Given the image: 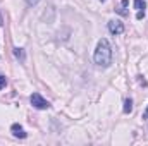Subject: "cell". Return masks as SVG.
Masks as SVG:
<instances>
[{
  "label": "cell",
  "mask_w": 148,
  "mask_h": 146,
  "mask_svg": "<svg viewBox=\"0 0 148 146\" xmlns=\"http://www.w3.org/2000/svg\"><path fill=\"white\" fill-rule=\"evenodd\" d=\"M93 60H95V64H97L98 67H103V69L110 67V64H112V46H110V43H109V40L102 38V40L98 41L97 50H95V55H93Z\"/></svg>",
  "instance_id": "1"
},
{
  "label": "cell",
  "mask_w": 148,
  "mask_h": 146,
  "mask_svg": "<svg viewBox=\"0 0 148 146\" xmlns=\"http://www.w3.org/2000/svg\"><path fill=\"white\" fill-rule=\"evenodd\" d=\"M29 102H31V105L35 107V108L38 110H47V108H50V103L40 95V93H33L31 96H29Z\"/></svg>",
  "instance_id": "2"
},
{
  "label": "cell",
  "mask_w": 148,
  "mask_h": 146,
  "mask_svg": "<svg viewBox=\"0 0 148 146\" xmlns=\"http://www.w3.org/2000/svg\"><path fill=\"white\" fill-rule=\"evenodd\" d=\"M109 31L112 35H122L124 33V24L117 19H112V21H109Z\"/></svg>",
  "instance_id": "3"
},
{
  "label": "cell",
  "mask_w": 148,
  "mask_h": 146,
  "mask_svg": "<svg viewBox=\"0 0 148 146\" xmlns=\"http://www.w3.org/2000/svg\"><path fill=\"white\" fill-rule=\"evenodd\" d=\"M145 7H147V2L145 0H134V9L138 10V14H136V19L138 21L145 17Z\"/></svg>",
  "instance_id": "4"
},
{
  "label": "cell",
  "mask_w": 148,
  "mask_h": 146,
  "mask_svg": "<svg viewBox=\"0 0 148 146\" xmlns=\"http://www.w3.org/2000/svg\"><path fill=\"white\" fill-rule=\"evenodd\" d=\"M10 131H12V136H16V138H21V139H24V138H26V132H24L23 126H19V124H12Z\"/></svg>",
  "instance_id": "5"
},
{
  "label": "cell",
  "mask_w": 148,
  "mask_h": 146,
  "mask_svg": "<svg viewBox=\"0 0 148 146\" xmlns=\"http://www.w3.org/2000/svg\"><path fill=\"white\" fill-rule=\"evenodd\" d=\"M14 55H16V59H17V60H21V62H24V60H26V52H24V48L16 46V48H14Z\"/></svg>",
  "instance_id": "6"
},
{
  "label": "cell",
  "mask_w": 148,
  "mask_h": 146,
  "mask_svg": "<svg viewBox=\"0 0 148 146\" xmlns=\"http://www.w3.org/2000/svg\"><path fill=\"white\" fill-rule=\"evenodd\" d=\"M131 112H133V100L126 98L124 100V113H131Z\"/></svg>",
  "instance_id": "7"
},
{
  "label": "cell",
  "mask_w": 148,
  "mask_h": 146,
  "mask_svg": "<svg viewBox=\"0 0 148 146\" xmlns=\"http://www.w3.org/2000/svg\"><path fill=\"white\" fill-rule=\"evenodd\" d=\"M127 3H129L127 0H122V2H121V9H119V14H121V16H126V14H127V10H126V9H127Z\"/></svg>",
  "instance_id": "8"
},
{
  "label": "cell",
  "mask_w": 148,
  "mask_h": 146,
  "mask_svg": "<svg viewBox=\"0 0 148 146\" xmlns=\"http://www.w3.org/2000/svg\"><path fill=\"white\" fill-rule=\"evenodd\" d=\"M5 84H7V79H5V76H2V74H0V89H3V88H5Z\"/></svg>",
  "instance_id": "9"
},
{
  "label": "cell",
  "mask_w": 148,
  "mask_h": 146,
  "mask_svg": "<svg viewBox=\"0 0 148 146\" xmlns=\"http://www.w3.org/2000/svg\"><path fill=\"white\" fill-rule=\"evenodd\" d=\"M38 2H40V0H26V3H28L29 7H33V5H36Z\"/></svg>",
  "instance_id": "10"
},
{
  "label": "cell",
  "mask_w": 148,
  "mask_h": 146,
  "mask_svg": "<svg viewBox=\"0 0 148 146\" xmlns=\"http://www.w3.org/2000/svg\"><path fill=\"white\" fill-rule=\"evenodd\" d=\"M143 119H148V107H147V110L143 112Z\"/></svg>",
  "instance_id": "11"
},
{
  "label": "cell",
  "mask_w": 148,
  "mask_h": 146,
  "mask_svg": "<svg viewBox=\"0 0 148 146\" xmlns=\"http://www.w3.org/2000/svg\"><path fill=\"white\" fill-rule=\"evenodd\" d=\"M3 26V17H2V14H0V28Z\"/></svg>",
  "instance_id": "12"
},
{
  "label": "cell",
  "mask_w": 148,
  "mask_h": 146,
  "mask_svg": "<svg viewBox=\"0 0 148 146\" xmlns=\"http://www.w3.org/2000/svg\"><path fill=\"white\" fill-rule=\"evenodd\" d=\"M102 2H105V0H102Z\"/></svg>",
  "instance_id": "13"
}]
</instances>
